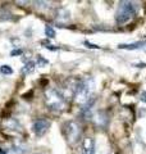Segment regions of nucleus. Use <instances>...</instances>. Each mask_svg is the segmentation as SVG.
Returning a JSON list of instances; mask_svg holds the SVG:
<instances>
[{"label": "nucleus", "mask_w": 146, "mask_h": 154, "mask_svg": "<svg viewBox=\"0 0 146 154\" xmlns=\"http://www.w3.org/2000/svg\"><path fill=\"white\" fill-rule=\"evenodd\" d=\"M108 116H106L105 112H97L95 116H94V122L96 126H99V127H105L106 125H108Z\"/></svg>", "instance_id": "7"}, {"label": "nucleus", "mask_w": 146, "mask_h": 154, "mask_svg": "<svg viewBox=\"0 0 146 154\" xmlns=\"http://www.w3.org/2000/svg\"><path fill=\"white\" fill-rule=\"evenodd\" d=\"M0 72H2L3 75H12L13 73V68L11 66H2L0 67Z\"/></svg>", "instance_id": "11"}, {"label": "nucleus", "mask_w": 146, "mask_h": 154, "mask_svg": "<svg viewBox=\"0 0 146 154\" xmlns=\"http://www.w3.org/2000/svg\"><path fill=\"white\" fill-rule=\"evenodd\" d=\"M69 18H71V16H69V12L68 11H65V9H63V8L58 11V16H56L58 21H68Z\"/></svg>", "instance_id": "8"}, {"label": "nucleus", "mask_w": 146, "mask_h": 154, "mask_svg": "<svg viewBox=\"0 0 146 154\" xmlns=\"http://www.w3.org/2000/svg\"><path fill=\"white\" fill-rule=\"evenodd\" d=\"M0 154H7V153H5V150H3V149L0 148Z\"/></svg>", "instance_id": "14"}, {"label": "nucleus", "mask_w": 146, "mask_h": 154, "mask_svg": "<svg viewBox=\"0 0 146 154\" xmlns=\"http://www.w3.org/2000/svg\"><path fill=\"white\" fill-rule=\"evenodd\" d=\"M22 53H23V50H22V49H14V50H12V51H11V55H12V57L22 55Z\"/></svg>", "instance_id": "13"}, {"label": "nucleus", "mask_w": 146, "mask_h": 154, "mask_svg": "<svg viewBox=\"0 0 146 154\" xmlns=\"http://www.w3.org/2000/svg\"><path fill=\"white\" fill-rule=\"evenodd\" d=\"M45 35L47 37H50V38H54L56 36V32H55V30L51 26L47 25V26H45Z\"/></svg>", "instance_id": "10"}, {"label": "nucleus", "mask_w": 146, "mask_h": 154, "mask_svg": "<svg viewBox=\"0 0 146 154\" xmlns=\"http://www.w3.org/2000/svg\"><path fill=\"white\" fill-rule=\"evenodd\" d=\"M35 66H36V63L35 62H27L26 63V66L22 68V73H24V75H28V73H31V72L35 69Z\"/></svg>", "instance_id": "9"}, {"label": "nucleus", "mask_w": 146, "mask_h": 154, "mask_svg": "<svg viewBox=\"0 0 146 154\" xmlns=\"http://www.w3.org/2000/svg\"><path fill=\"white\" fill-rule=\"evenodd\" d=\"M92 91H94V80L91 77H85L77 82V89L73 98L78 104H86L92 98Z\"/></svg>", "instance_id": "1"}, {"label": "nucleus", "mask_w": 146, "mask_h": 154, "mask_svg": "<svg viewBox=\"0 0 146 154\" xmlns=\"http://www.w3.org/2000/svg\"><path fill=\"white\" fill-rule=\"evenodd\" d=\"M36 154H40V153H36Z\"/></svg>", "instance_id": "15"}, {"label": "nucleus", "mask_w": 146, "mask_h": 154, "mask_svg": "<svg viewBox=\"0 0 146 154\" xmlns=\"http://www.w3.org/2000/svg\"><path fill=\"white\" fill-rule=\"evenodd\" d=\"M64 132H65V137L69 144H77L81 139L82 135V128L81 125L76 121H68L64 125Z\"/></svg>", "instance_id": "4"}, {"label": "nucleus", "mask_w": 146, "mask_h": 154, "mask_svg": "<svg viewBox=\"0 0 146 154\" xmlns=\"http://www.w3.org/2000/svg\"><path fill=\"white\" fill-rule=\"evenodd\" d=\"M136 12H137V7H136L135 3H131V2L119 3V7L117 9V13H115L117 23H118V25H124V23H127L136 14Z\"/></svg>", "instance_id": "3"}, {"label": "nucleus", "mask_w": 146, "mask_h": 154, "mask_svg": "<svg viewBox=\"0 0 146 154\" xmlns=\"http://www.w3.org/2000/svg\"><path fill=\"white\" fill-rule=\"evenodd\" d=\"M50 125L51 123H50L49 119H45V118L36 119V121L32 123V131H33V134H35L36 136L41 137L47 132V130L50 128Z\"/></svg>", "instance_id": "5"}, {"label": "nucleus", "mask_w": 146, "mask_h": 154, "mask_svg": "<svg viewBox=\"0 0 146 154\" xmlns=\"http://www.w3.org/2000/svg\"><path fill=\"white\" fill-rule=\"evenodd\" d=\"M45 104L50 110L59 112L65 108L67 102L62 91L58 89H49L45 91Z\"/></svg>", "instance_id": "2"}, {"label": "nucleus", "mask_w": 146, "mask_h": 154, "mask_svg": "<svg viewBox=\"0 0 146 154\" xmlns=\"http://www.w3.org/2000/svg\"><path fill=\"white\" fill-rule=\"evenodd\" d=\"M82 154H95V141L92 137H86L82 141Z\"/></svg>", "instance_id": "6"}, {"label": "nucleus", "mask_w": 146, "mask_h": 154, "mask_svg": "<svg viewBox=\"0 0 146 154\" xmlns=\"http://www.w3.org/2000/svg\"><path fill=\"white\" fill-rule=\"evenodd\" d=\"M49 63V62L45 59V58H42L41 55H37V60H36V64L38 67H44V66H46Z\"/></svg>", "instance_id": "12"}]
</instances>
